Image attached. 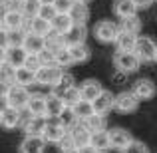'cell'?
<instances>
[{"label":"cell","instance_id":"6da1fadb","mask_svg":"<svg viewBox=\"0 0 157 153\" xmlns=\"http://www.w3.org/2000/svg\"><path fill=\"white\" fill-rule=\"evenodd\" d=\"M30 98H32V94L28 92V88H24L20 84H14L10 90L2 92V103L12 105L16 109H24L28 105V101H30Z\"/></svg>","mask_w":157,"mask_h":153},{"label":"cell","instance_id":"7a4b0ae2","mask_svg":"<svg viewBox=\"0 0 157 153\" xmlns=\"http://www.w3.org/2000/svg\"><path fill=\"white\" fill-rule=\"evenodd\" d=\"M113 66L119 74H133L139 70L141 60L135 52H115L113 54Z\"/></svg>","mask_w":157,"mask_h":153},{"label":"cell","instance_id":"3957f363","mask_svg":"<svg viewBox=\"0 0 157 153\" xmlns=\"http://www.w3.org/2000/svg\"><path fill=\"white\" fill-rule=\"evenodd\" d=\"M119 26L117 24H113L111 20H101V22L96 24V28H94V34H96V38L100 40V42L104 44H109V42H115L119 36Z\"/></svg>","mask_w":157,"mask_h":153},{"label":"cell","instance_id":"277c9868","mask_svg":"<svg viewBox=\"0 0 157 153\" xmlns=\"http://www.w3.org/2000/svg\"><path fill=\"white\" fill-rule=\"evenodd\" d=\"M64 74H66L64 68H60V66H44V68H40L38 72H36V78H38V84L48 86V88L52 90L54 86L62 80Z\"/></svg>","mask_w":157,"mask_h":153},{"label":"cell","instance_id":"5b68a950","mask_svg":"<svg viewBox=\"0 0 157 153\" xmlns=\"http://www.w3.org/2000/svg\"><path fill=\"white\" fill-rule=\"evenodd\" d=\"M135 54L139 56L141 62H157V44L149 36H139Z\"/></svg>","mask_w":157,"mask_h":153},{"label":"cell","instance_id":"8992f818","mask_svg":"<svg viewBox=\"0 0 157 153\" xmlns=\"http://www.w3.org/2000/svg\"><path fill=\"white\" fill-rule=\"evenodd\" d=\"M139 98L135 96L133 92H121L115 96V109L121 111V113H131V111H135L139 107Z\"/></svg>","mask_w":157,"mask_h":153},{"label":"cell","instance_id":"52a82bcc","mask_svg":"<svg viewBox=\"0 0 157 153\" xmlns=\"http://www.w3.org/2000/svg\"><path fill=\"white\" fill-rule=\"evenodd\" d=\"M26 26V18L20 10H12V12H2V30L4 32H12V30H24Z\"/></svg>","mask_w":157,"mask_h":153},{"label":"cell","instance_id":"ba28073f","mask_svg":"<svg viewBox=\"0 0 157 153\" xmlns=\"http://www.w3.org/2000/svg\"><path fill=\"white\" fill-rule=\"evenodd\" d=\"M20 119H22V109H16V107H12V105L2 103L0 123H2L4 129H14L16 125H20Z\"/></svg>","mask_w":157,"mask_h":153},{"label":"cell","instance_id":"9c48e42d","mask_svg":"<svg viewBox=\"0 0 157 153\" xmlns=\"http://www.w3.org/2000/svg\"><path fill=\"white\" fill-rule=\"evenodd\" d=\"M46 127H48V117L46 115H30V119L24 123L26 135H34V137H44Z\"/></svg>","mask_w":157,"mask_h":153},{"label":"cell","instance_id":"30bf717a","mask_svg":"<svg viewBox=\"0 0 157 153\" xmlns=\"http://www.w3.org/2000/svg\"><path fill=\"white\" fill-rule=\"evenodd\" d=\"M28 60V52L24 48H2V62H8L14 68H24Z\"/></svg>","mask_w":157,"mask_h":153},{"label":"cell","instance_id":"8fae6325","mask_svg":"<svg viewBox=\"0 0 157 153\" xmlns=\"http://www.w3.org/2000/svg\"><path fill=\"white\" fill-rule=\"evenodd\" d=\"M68 129L60 123V119H48V127H46V133H44V139L48 143H60L62 139L66 137Z\"/></svg>","mask_w":157,"mask_h":153},{"label":"cell","instance_id":"7c38bea8","mask_svg":"<svg viewBox=\"0 0 157 153\" xmlns=\"http://www.w3.org/2000/svg\"><path fill=\"white\" fill-rule=\"evenodd\" d=\"M131 92H133L141 101H145V100H151V98H155L157 88H155V84H153L151 80H147V78H141V80H137V82L133 84Z\"/></svg>","mask_w":157,"mask_h":153},{"label":"cell","instance_id":"4fadbf2b","mask_svg":"<svg viewBox=\"0 0 157 153\" xmlns=\"http://www.w3.org/2000/svg\"><path fill=\"white\" fill-rule=\"evenodd\" d=\"M46 139L44 137H34V135H26L18 147V153H44L46 151Z\"/></svg>","mask_w":157,"mask_h":153},{"label":"cell","instance_id":"5bb4252c","mask_svg":"<svg viewBox=\"0 0 157 153\" xmlns=\"http://www.w3.org/2000/svg\"><path fill=\"white\" fill-rule=\"evenodd\" d=\"M70 135H72V139L76 141V147L80 149V147H86V145L92 143V135L94 133L84 125V121H78L76 125L70 129Z\"/></svg>","mask_w":157,"mask_h":153},{"label":"cell","instance_id":"9a60e30c","mask_svg":"<svg viewBox=\"0 0 157 153\" xmlns=\"http://www.w3.org/2000/svg\"><path fill=\"white\" fill-rule=\"evenodd\" d=\"M109 139H111V147H113V149H117L119 153H121L131 141H133L131 133L127 129H123V127H115V129H111L109 131Z\"/></svg>","mask_w":157,"mask_h":153},{"label":"cell","instance_id":"2e32d148","mask_svg":"<svg viewBox=\"0 0 157 153\" xmlns=\"http://www.w3.org/2000/svg\"><path fill=\"white\" fill-rule=\"evenodd\" d=\"M80 92H82V100L96 101L98 98L104 94V86H101L98 80H86L84 84L80 86Z\"/></svg>","mask_w":157,"mask_h":153},{"label":"cell","instance_id":"e0dca14e","mask_svg":"<svg viewBox=\"0 0 157 153\" xmlns=\"http://www.w3.org/2000/svg\"><path fill=\"white\" fill-rule=\"evenodd\" d=\"M22 48H24L28 54H36V56H38V54H42V52L48 48L46 36H38V34H32V32H28Z\"/></svg>","mask_w":157,"mask_h":153},{"label":"cell","instance_id":"ac0fdd59","mask_svg":"<svg viewBox=\"0 0 157 153\" xmlns=\"http://www.w3.org/2000/svg\"><path fill=\"white\" fill-rule=\"evenodd\" d=\"M111 8H113V14L119 16L121 20L131 18V16H137V10H139V8L135 6L133 0H113Z\"/></svg>","mask_w":157,"mask_h":153},{"label":"cell","instance_id":"d6986e66","mask_svg":"<svg viewBox=\"0 0 157 153\" xmlns=\"http://www.w3.org/2000/svg\"><path fill=\"white\" fill-rule=\"evenodd\" d=\"M26 34L28 32H24V30H12V32L2 30V48H22Z\"/></svg>","mask_w":157,"mask_h":153},{"label":"cell","instance_id":"ffe728a7","mask_svg":"<svg viewBox=\"0 0 157 153\" xmlns=\"http://www.w3.org/2000/svg\"><path fill=\"white\" fill-rule=\"evenodd\" d=\"M94 103V109H96V113L100 115H105L107 111L115 109V96H111V92H107V90H104V94H101L100 98H98Z\"/></svg>","mask_w":157,"mask_h":153},{"label":"cell","instance_id":"44dd1931","mask_svg":"<svg viewBox=\"0 0 157 153\" xmlns=\"http://www.w3.org/2000/svg\"><path fill=\"white\" fill-rule=\"evenodd\" d=\"M86 36H88V30L82 24H74L72 30L68 34H64V44L66 46H76V44H86Z\"/></svg>","mask_w":157,"mask_h":153},{"label":"cell","instance_id":"7402d4cb","mask_svg":"<svg viewBox=\"0 0 157 153\" xmlns=\"http://www.w3.org/2000/svg\"><path fill=\"white\" fill-rule=\"evenodd\" d=\"M66 109V103L62 98L54 96V94H50L48 96V101H46V117L48 119H58L62 113H64Z\"/></svg>","mask_w":157,"mask_h":153},{"label":"cell","instance_id":"603a6c76","mask_svg":"<svg viewBox=\"0 0 157 153\" xmlns=\"http://www.w3.org/2000/svg\"><path fill=\"white\" fill-rule=\"evenodd\" d=\"M0 84H2V92L10 90L16 84V68L8 62H2V66H0Z\"/></svg>","mask_w":157,"mask_h":153},{"label":"cell","instance_id":"cb8c5ba5","mask_svg":"<svg viewBox=\"0 0 157 153\" xmlns=\"http://www.w3.org/2000/svg\"><path fill=\"white\" fill-rule=\"evenodd\" d=\"M24 32H32V34H38V36H48V34L52 32V24L46 22V20H42V18L26 20Z\"/></svg>","mask_w":157,"mask_h":153},{"label":"cell","instance_id":"d4e9b609","mask_svg":"<svg viewBox=\"0 0 157 153\" xmlns=\"http://www.w3.org/2000/svg\"><path fill=\"white\" fill-rule=\"evenodd\" d=\"M137 40H139V36L127 34V32H119L117 40H115V46H117L119 52H135V48H137Z\"/></svg>","mask_w":157,"mask_h":153},{"label":"cell","instance_id":"484cf974","mask_svg":"<svg viewBox=\"0 0 157 153\" xmlns=\"http://www.w3.org/2000/svg\"><path fill=\"white\" fill-rule=\"evenodd\" d=\"M46 101L48 96H42V94H32L30 101H28L26 109L30 111L32 115H46Z\"/></svg>","mask_w":157,"mask_h":153},{"label":"cell","instance_id":"4316f807","mask_svg":"<svg viewBox=\"0 0 157 153\" xmlns=\"http://www.w3.org/2000/svg\"><path fill=\"white\" fill-rule=\"evenodd\" d=\"M70 18L74 20V24H82V26H86V22L90 20V8L86 2H76V6L72 8V12H70Z\"/></svg>","mask_w":157,"mask_h":153},{"label":"cell","instance_id":"83f0119b","mask_svg":"<svg viewBox=\"0 0 157 153\" xmlns=\"http://www.w3.org/2000/svg\"><path fill=\"white\" fill-rule=\"evenodd\" d=\"M74 26V20L70 18V14H58L56 18L52 20V30H56L58 34H68Z\"/></svg>","mask_w":157,"mask_h":153},{"label":"cell","instance_id":"f1b7e54d","mask_svg":"<svg viewBox=\"0 0 157 153\" xmlns=\"http://www.w3.org/2000/svg\"><path fill=\"white\" fill-rule=\"evenodd\" d=\"M40 8H42V2H40V0H24V2L20 4V12L24 14V18H26V20L38 18Z\"/></svg>","mask_w":157,"mask_h":153},{"label":"cell","instance_id":"f546056e","mask_svg":"<svg viewBox=\"0 0 157 153\" xmlns=\"http://www.w3.org/2000/svg\"><path fill=\"white\" fill-rule=\"evenodd\" d=\"M16 84L24 86V88H30V86L38 84V78H36V72L28 68H16Z\"/></svg>","mask_w":157,"mask_h":153},{"label":"cell","instance_id":"4dcf8cb0","mask_svg":"<svg viewBox=\"0 0 157 153\" xmlns=\"http://www.w3.org/2000/svg\"><path fill=\"white\" fill-rule=\"evenodd\" d=\"M72 109H74V113H76V117L80 119V121H86V119H90L92 115H96L94 103L92 101H86V100H82L76 107H72Z\"/></svg>","mask_w":157,"mask_h":153},{"label":"cell","instance_id":"1f68e13d","mask_svg":"<svg viewBox=\"0 0 157 153\" xmlns=\"http://www.w3.org/2000/svg\"><path fill=\"white\" fill-rule=\"evenodd\" d=\"M119 30L127 32V34H133V36H139V32H141V20H139V16H131V18L121 20L119 22Z\"/></svg>","mask_w":157,"mask_h":153},{"label":"cell","instance_id":"d6a6232c","mask_svg":"<svg viewBox=\"0 0 157 153\" xmlns=\"http://www.w3.org/2000/svg\"><path fill=\"white\" fill-rule=\"evenodd\" d=\"M92 145L96 147L98 151H107L111 147V139H109V131H96L92 135Z\"/></svg>","mask_w":157,"mask_h":153},{"label":"cell","instance_id":"836d02e7","mask_svg":"<svg viewBox=\"0 0 157 153\" xmlns=\"http://www.w3.org/2000/svg\"><path fill=\"white\" fill-rule=\"evenodd\" d=\"M70 88H74V76L66 72L64 76H62V80H60V82H58V84L50 90V94H54V96H58V98H62V96H64V94L68 92Z\"/></svg>","mask_w":157,"mask_h":153},{"label":"cell","instance_id":"e575fe53","mask_svg":"<svg viewBox=\"0 0 157 153\" xmlns=\"http://www.w3.org/2000/svg\"><path fill=\"white\" fill-rule=\"evenodd\" d=\"M70 52H72V58H74V64H82L90 58V48L88 44H76V46H68Z\"/></svg>","mask_w":157,"mask_h":153},{"label":"cell","instance_id":"d590c367","mask_svg":"<svg viewBox=\"0 0 157 153\" xmlns=\"http://www.w3.org/2000/svg\"><path fill=\"white\" fill-rule=\"evenodd\" d=\"M84 125L88 127V129L92 131V133H96V131H105L107 121H105V117H104V115L96 113V115H92L90 119H86V121H84Z\"/></svg>","mask_w":157,"mask_h":153},{"label":"cell","instance_id":"8d00e7d4","mask_svg":"<svg viewBox=\"0 0 157 153\" xmlns=\"http://www.w3.org/2000/svg\"><path fill=\"white\" fill-rule=\"evenodd\" d=\"M62 100H64L66 103V107H76L78 103L82 101V92H80V88L78 86H74V88H70L68 92L62 96Z\"/></svg>","mask_w":157,"mask_h":153},{"label":"cell","instance_id":"74e56055","mask_svg":"<svg viewBox=\"0 0 157 153\" xmlns=\"http://www.w3.org/2000/svg\"><path fill=\"white\" fill-rule=\"evenodd\" d=\"M58 119H60V123H62V125H64L68 131L72 129V127L76 125L78 121H80V119L76 117V113H74V109H72V107H66V109H64V113H62Z\"/></svg>","mask_w":157,"mask_h":153},{"label":"cell","instance_id":"f35d334b","mask_svg":"<svg viewBox=\"0 0 157 153\" xmlns=\"http://www.w3.org/2000/svg\"><path fill=\"white\" fill-rule=\"evenodd\" d=\"M56 58H58V66H60V68H68V66L74 64L72 52H70L68 46H64L62 50H58V52H56Z\"/></svg>","mask_w":157,"mask_h":153},{"label":"cell","instance_id":"ab89813d","mask_svg":"<svg viewBox=\"0 0 157 153\" xmlns=\"http://www.w3.org/2000/svg\"><path fill=\"white\" fill-rule=\"evenodd\" d=\"M58 16V10H56V6L54 4H44L42 2V8H40V14H38V18H42V20H46V22H50L52 24V20Z\"/></svg>","mask_w":157,"mask_h":153},{"label":"cell","instance_id":"60d3db41","mask_svg":"<svg viewBox=\"0 0 157 153\" xmlns=\"http://www.w3.org/2000/svg\"><path fill=\"white\" fill-rule=\"evenodd\" d=\"M76 2H78V0H56V2H54V6H56L58 14H70V12H72V8L76 6Z\"/></svg>","mask_w":157,"mask_h":153},{"label":"cell","instance_id":"b9f144b4","mask_svg":"<svg viewBox=\"0 0 157 153\" xmlns=\"http://www.w3.org/2000/svg\"><path fill=\"white\" fill-rule=\"evenodd\" d=\"M40 56V62H42V68L44 66H58V58H56V52H52V50H44L42 54H38Z\"/></svg>","mask_w":157,"mask_h":153},{"label":"cell","instance_id":"7bdbcfd3","mask_svg":"<svg viewBox=\"0 0 157 153\" xmlns=\"http://www.w3.org/2000/svg\"><path fill=\"white\" fill-rule=\"evenodd\" d=\"M121 153H149V149H147V145H145L143 141H137V139H133V141H131Z\"/></svg>","mask_w":157,"mask_h":153},{"label":"cell","instance_id":"ee69618b","mask_svg":"<svg viewBox=\"0 0 157 153\" xmlns=\"http://www.w3.org/2000/svg\"><path fill=\"white\" fill-rule=\"evenodd\" d=\"M58 147H60V151H62V153H68V151L78 149V147H76V141H74V139H72V135H70V131L66 133V137L62 139L60 143H58Z\"/></svg>","mask_w":157,"mask_h":153},{"label":"cell","instance_id":"f6af8a7d","mask_svg":"<svg viewBox=\"0 0 157 153\" xmlns=\"http://www.w3.org/2000/svg\"><path fill=\"white\" fill-rule=\"evenodd\" d=\"M24 68L32 70V72H38V70L42 68V62H40V56H36V54H28V60H26V64H24Z\"/></svg>","mask_w":157,"mask_h":153},{"label":"cell","instance_id":"bcb514c9","mask_svg":"<svg viewBox=\"0 0 157 153\" xmlns=\"http://www.w3.org/2000/svg\"><path fill=\"white\" fill-rule=\"evenodd\" d=\"M135 2V6L139 8V10H147V8L153 4V0H133Z\"/></svg>","mask_w":157,"mask_h":153},{"label":"cell","instance_id":"7dc6e473","mask_svg":"<svg viewBox=\"0 0 157 153\" xmlns=\"http://www.w3.org/2000/svg\"><path fill=\"white\" fill-rule=\"evenodd\" d=\"M80 153H100V151L90 143V145H86V147H80Z\"/></svg>","mask_w":157,"mask_h":153},{"label":"cell","instance_id":"c3c4849f","mask_svg":"<svg viewBox=\"0 0 157 153\" xmlns=\"http://www.w3.org/2000/svg\"><path fill=\"white\" fill-rule=\"evenodd\" d=\"M42 2H44V4H54L56 0H42Z\"/></svg>","mask_w":157,"mask_h":153},{"label":"cell","instance_id":"681fc988","mask_svg":"<svg viewBox=\"0 0 157 153\" xmlns=\"http://www.w3.org/2000/svg\"><path fill=\"white\" fill-rule=\"evenodd\" d=\"M78 2H86V4H88V2H92V0H78Z\"/></svg>","mask_w":157,"mask_h":153},{"label":"cell","instance_id":"f907efd6","mask_svg":"<svg viewBox=\"0 0 157 153\" xmlns=\"http://www.w3.org/2000/svg\"><path fill=\"white\" fill-rule=\"evenodd\" d=\"M68 153H80V149H74V151H68Z\"/></svg>","mask_w":157,"mask_h":153},{"label":"cell","instance_id":"816d5d0a","mask_svg":"<svg viewBox=\"0 0 157 153\" xmlns=\"http://www.w3.org/2000/svg\"><path fill=\"white\" fill-rule=\"evenodd\" d=\"M18 2H24V0H18Z\"/></svg>","mask_w":157,"mask_h":153},{"label":"cell","instance_id":"f5cc1de1","mask_svg":"<svg viewBox=\"0 0 157 153\" xmlns=\"http://www.w3.org/2000/svg\"><path fill=\"white\" fill-rule=\"evenodd\" d=\"M40 2H42V0H40Z\"/></svg>","mask_w":157,"mask_h":153}]
</instances>
